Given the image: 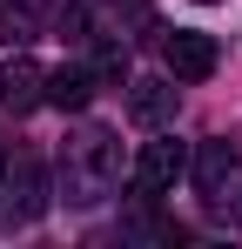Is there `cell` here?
<instances>
[{"instance_id":"7c38bea8","label":"cell","mask_w":242,"mask_h":249,"mask_svg":"<svg viewBox=\"0 0 242 249\" xmlns=\"http://www.w3.org/2000/svg\"><path fill=\"white\" fill-rule=\"evenodd\" d=\"M54 27H61V41H81V34H87V14H81V7H68Z\"/></svg>"},{"instance_id":"6da1fadb","label":"cell","mask_w":242,"mask_h":249,"mask_svg":"<svg viewBox=\"0 0 242 249\" xmlns=\"http://www.w3.org/2000/svg\"><path fill=\"white\" fill-rule=\"evenodd\" d=\"M121 175V135L115 128H81L61 155V196L68 202H101Z\"/></svg>"},{"instance_id":"52a82bcc","label":"cell","mask_w":242,"mask_h":249,"mask_svg":"<svg viewBox=\"0 0 242 249\" xmlns=\"http://www.w3.org/2000/svg\"><path fill=\"white\" fill-rule=\"evenodd\" d=\"M94 68H54L47 74V108H61V115H81L87 101H94Z\"/></svg>"},{"instance_id":"5b68a950","label":"cell","mask_w":242,"mask_h":249,"mask_svg":"<svg viewBox=\"0 0 242 249\" xmlns=\"http://www.w3.org/2000/svg\"><path fill=\"white\" fill-rule=\"evenodd\" d=\"M40 101H47V68L27 61V54H14V61H7V74H0V108L27 115V108H40Z\"/></svg>"},{"instance_id":"277c9868","label":"cell","mask_w":242,"mask_h":249,"mask_svg":"<svg viewBox=\"0 0 242 249\" xmlns=\"http://www.w3.org/2000/svg\"><path fill=\"white\" fill-rule=\"evenodd\" d=\"M182 175H189V148H182L175 135L141 142V162H135V196H161V189H175Z\"/></svg>"},{"instance_id":"7a4b0ae2","label":"cell","mask_w":242,"mask_h":249,"mask_svg":"<svg viewBox=\"0 0 242 249\" xmlns=\"http://www.w3.org/2000/svg\"><path fill=\"white\" fill-rule=\"evenodd\" d=\"M189 175H195L202 202L215 209V215L242 222V155L229 148V142H202L195 155H189Z\"/></svg>"},{"instance_id":"3957f363","label":"cell","mask_w":242,"mask_h":249,"mask_svg":"<svg viewBox=\"0 0 242 249\" xmlns=\"http://www.w3.org/2000/svg\"><path fill=\"white\" fill-rule=\"evenodd\" d=\"M161 61H168V74H175V81H208V74H215V61H222V47H215V34L175 27V34L161 41Z\"/></svg>"},{"instance_id":"8992f818","label":"cell","mask_w":242,"mask_h":249,"mask_svg":"<svg viewBox=\"0 0 242 249\" xmlns=\"http://www.w3.org/2000/svg\"><path fill=\"white\" fill-rule=\"evenodd\" d=\"M7 189H14V222H40L47 215V182H40V155H14L7 168Z\"/></svg>"},{"instance_id":"9c48e42d","label":"cell","mask_w":242,"mask_h":249,"mask_svg":"<svg viewBox=\"0 0 242 249\" xmlns=\"http://www.w3.org/2000/svg\"><path fill=\"white\" fill-rule=\"evenodd\" d=\"M0 41H7V47L34 41V7H27V0H14V7L0 0Z\"/></svg>"},{"instance_id":"8fae6325","label":"cell","mask_w":242,"mask_h":249,"mask_svg":"<svg viewBox=\"0 0 242 249\" xmlns=\"http://www.w3.org/2000/svg\"><path fill=\"white\" fill-rule=\"evenodd\" d=\"M121 74H128V54L121 47H101L94 54V81H121Z\"/></svg>"},{"instance_id":"4fadbf2b","label":"cell","mask_w":242,"mask_h":249,"mask_svg":"<svg viewBox=\"0 0 242 249\" xmlns=\"http://www.w3.org/2000/svg\"><path fill=\"white\" fill-rule=\"evenodd\" d=\"M0 182H7V148H0Z\"/></svg>"},{"instance_id":"5bb4252c","label":"cell","mask_w":242,"mask_h":249,"mask_svg":"<svg viewBox=\"0 0 242 249\" xmlns=\"http://www.w3.org/2000/svg\"><path fill=\"white\" fill-rule=\"evenodd\" d=\"M202 7H215V0H202Z\"/></svg>"},{"instance_id":"ba28073f","label":"cell","mask_w":242,"mask_h":249,"mask_svg":"<svg viewBox=\"0 0 242 249\" xmlns=\"http://www.w3.org/2000/svg\"><path fill=\"white\" fill-rule=\"evenodd\" d=\"M175 115V81H135L128 88V122L135 128H161Z\"/></svg>"},{"instance_id":"30bf717a","label":"cell","mask_w":242,"mask_h":249,"mask_svg":"<svg viewBox=\"0 0 242 249\" xmlns=\"http://www.w3.org/2000/svg\"><path fill=\"white\" fill-rule=\"evenodd\" d=\"M115 14H121V27H135V34H141V27L155 20V0H115Z\"/></svg>"}]
</instances>
